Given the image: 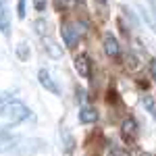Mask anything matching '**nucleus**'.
<instances>
[{"label": "nucleus", "instance_id": "nucleus-1", "mask_svg": "<svg viewBox=\"0 0 156 156\" xmlns=\"http://www.w3.org/2000/svg\"><path fill=\"white\" fill-rule=\"evenodd\" d=\"M29 108L19 100H9L0 106V133H6L9 129L17 127L19 123L29 119Z\"/></svg>", "mask_w": 156, "mask_h": 156}, {"label": "nucleus", "instance_id": "nucleus-2", "mask_svg": "<svg viewBox=\"0 0 156 156\" xmlns=\"http://www.w3.org/2000/svg\"><path fill=\"white\" fill-rule=\"evenodd\" d=\"M83 23H79V21H65V23L60 25V37H62V42H65V46L67 48H75L77 46V42H79V37L83 34Z\"/></svg>", "mask_w": 156, "mask_h": 156}, {"label": "nucleus", "instance_id": "nucleus-3", "mask_svg": "<svg viewBox=\"0 0 156 156\" xmlns=\"http://www.w3.org/2000/svg\"><path fill=\"white\" fill-rule=\"evenodd\" d=\"M102 46H104V52H106L108 58H119L121 56V44L110 31L104 34V37H102Z\"/></svg>", "mask_w": 156, "mask_h": 156}, {"label": "nucleus", "instance_id": "nucleus-4", "mask_svg": "<svg viewBox=\"0 0 156 156\" xmlns=\"http://www.w3.org/2000/svg\"><path fill=\"white\" fill-rule=\"evenodd\" d=\"M121 133H123V137H125L127 144H135V140H137V121L133 119V117L125 119L121 123Z\"/></svg>", "mask_w": 156, "mask_h": 156}, {"label": "nucleus", "instance_id": "nucleus-5", "mask_svg": "<svg viewBox=\"0 0 156 156\" xmlns=\"http://www.w3.org/2000/svg\"><path fill=\"white\" fill-rule=\"evenodd\" d=\"M75 69L79 73V77H83V79H90L92 77V60H90V56L85 52L75 56Z\"/></svg>", "mask_w": 156, "mask_h": 156}, {"label": "nucleus", "instance_id": "nucleus-6", "mask_svg": "<svg viewBox=\"0 0 156 156\" xmlns=\"http://www.w3.org/2000/svg\"><path fill=\"white\" fill-rule=\"evenodd\" d=\"M37 81H40V85H42V87H46L50 94L60 96V87L56 85V81L52 79V75H50L46 69H40V71H37Z\"/></svg>", "mask_w": 156, "mask_h": 156}, {"label": "nucleus", "instance_id": "nucleus-7", "mask_svg": "<svg viewBox=\"0 0 156 156\" xmlns=\"http://www.w3.org/2000/svg\"><path fill=\"white\" fill-rule=\"evenodd\" d=\"M21 144H23V140L11 137V135H6V133H0V154H2V152H15V150H19Z\"/></svg>", "mask_w": 156, "mask_h": 156}, {"label": "nucleus", "instance_id": "nucleus-8", "mask_svg": "<svg viewBox=\"0 0 156 156\" xmlns=\"http://www.w3.org/2000/svg\"><path fill=\"white\" fill-rule=\"evenodd\" d=\"M42 40H44V50L48 52L52 58H60V56H62V48H60V46L54 42V40H52V37L46 36V37H42Z\"/></svg>", "mask_w": 156, "mask_h": 156}, {"label": "nucleus", "instance_id": "nucleus-9", "mask_svg": "<svg viewBox=\"0 0 156 156\" xmlns=\"http://www.w3.org/2000/svg\"><path fill=\"white\" fill-rule=\"evenodd\" d=\"M96 121H98L96 108H92V106H81V110H79V123L87 125V123H96Z\"/></svg>", "mask_w": 156, "mask_h": 156}, {"label": "nucleus", "instance_id": "nucleus-10", "mask_svg": "<svg viewBox=\"0 0 156 156\" xmlns=\"http://www.w3.org/2000/svg\"><path fill=\"white\" fill-rule=\"evenodd\" d=\"M0 31L6 36L9 34V15H6V6L4 0H0Z\"/></svg>", "mask_w": 156, "mask_h": 156}, {"label": "nucleus", "instance_id": "nucleus-11", "mask_svg": "<svg viewBox=\"0 0 156 156\" xmlns=\"http://www.w3.org/2000/svg\"><path fill=\"white\" fill-rule=\"evenodd\" d=\"M34 29H36V34L40 37H46L48 36V23H46V19H36L34 21Z\"/></svg>", "mask_w": 156, "mask_h": 156}, {"label": "nucleus", "instance_id": "nucleus-12", "mask_svg": "<svg viewBox=\"0 0 156 156\" xmlns=\"http://www.w3.org/2000/svg\"><path fill=\"white\" fill-rule=\"evenodd\" d=\"M125 65H127V69H129V71L140 69V58H137V54L129 50V52H127V62H125Z\"/></svg>", "mask_w": 156, "mask_h": 156}, {"label": "nucleus", "instance_id": "nucleus-13", "mask_svg": "<svg viewBox=\"0 0 156 156\" xmlns=\"http://www.w3.org/2000/svg\"><path fill=\"white\" fill-rule=\"evenodd\" d=\"M17 56H19L21 60L29 58V46H27V42H21V44L17 46Z\"/></svg>", "mask_w": 156, "mask_h": 156}, {"label": "nucleus", "instance_id": "nucleus-14", "mask_svg": "<svg viewBox=\"0 0 156 156\" xmlns=\"http://www.w3.org/2000/svg\"><path fill=\"white\" fill-rule=\"evenodd\" d=\"M144 106L148 108V112H150L152 117H156V108H154V100H152V96H146L144 98Z\"/></svg>", "mask_w": 156, "mask_h": 156}, {"label": "nucleus", "instance_id": "nucleus-15", "mask_svg": "<svg viewBox=\"0 0 156 156\" xmlns=\"http://www.w3.org/2000/svg\"><path fill=\"white\" fill-rule=\"evenodd\" d=\"M112 156H131V152L127 148H121V146H115L112 148Z\"/></svg>", "mask_w": 156, "mask_h": 156}, {"label": "nucleus", "instance_id": "nucleus-16", "mask_svg": "<svg viewBox=\"0 0 156 156\" xmlns=\"http://www.w3.org/2000/svg\"><path fill=\"white\" fill-rule=\"evenodd\" d=\"M31 2H34V9H36L37 12H44V11H46V4H48L46 0H31Z\"/></svg>", "mask_w": 156, "mask_h": 156}, {"label": "nucleus", "instance_id": "nucleus-17", "mask_svg": "<svg viewBox=\"0 0 156 156\" xmlns=\"http://www.w3.org/2000/svg\"><path fill=\"white\" fill-rule=\"evenodd\" d=\"M17 15H19V19H25V0H19V4H17Z\"/></svg>", "mask_w": 156, "mask_h": 156}, {"label": "nucleus", "instance_id": "nucleus-18", "mask_svg": "<svg viewBox=\"0 0 156 156\" xmlns=\"http://www.w3.org/2000/svg\"><path fill=\"white\" fill-rule=\"evenodd\" d=\"M148 69H150V77L156 81V58H152L150 62H148Z\"/></svg>", "mask_w": 156, "mask_h": 156}, {"label": "nucleus", "instance_id": "nucleus-19", "mask_svg": "<svg viewBox=\"0 0 156 156\" xmlns=\"http://www.w3.org/2000/svg\"><path fill=\"white\" fill-rule=\"evenodd\" d=\"M77 100H79V102H85V92L83 90H77Z\"/></svg>", "mask_w": 156, "mask_h": 156}, {"label": "nucleus", "instance_id": "nucleus-20", "mask_svg": "<svg viewBox=\"0 0 156 156\" xmlns=\"http://www.w3.org/2000/svg\"><path fill=\"white\" fill-rule=\"evenodd\" d=\"M94 2H98L100 6H106V4H108V0H94Z\"/></svg>", "mask_w": 156, "mask_h": 156}, {"label": "nucleus", "instance_id": "nucleus-21", "mask_svg": "<svg viewBox=\"0 0 156 156\" xmlns=\"http://www.w3.org/2000/svg\"><path fill=\"white\" fill-rule=\"evenodd\" d=\"M142 156H154V154H150V152H144V154H142Z\"/></svg>", "mask_w": 156, "mask_h": 156}]
</instances>
